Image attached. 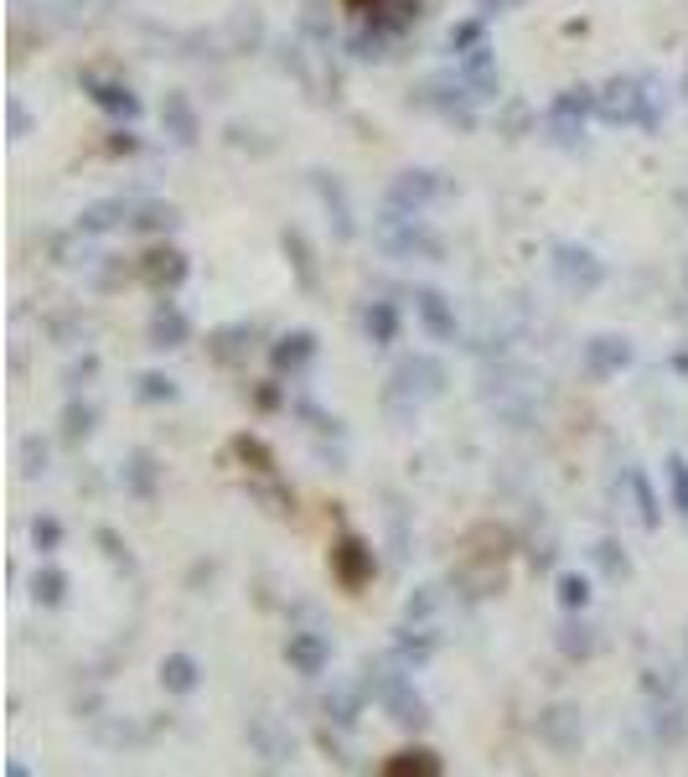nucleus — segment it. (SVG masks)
Instances as JSON below:
<instances>
[{
  "mask_svg": "<svg viewBox=\"0 0 688 777\" xmlns=\"http://www.w3.org/2000/svg\"><path fill=\"white\" fill-rule=\"evenodd\" d=\"M166 684H171V690H192V663H187V658H171V663H166Z\"/></svg>",
  "mask_w": 688,
  "mask_h": 777,
  "instance_id": "nucleus-1",
  "label": "nucleus"
},
{
  "mask_svg": "<svg viewBox=\"0 0 688 777\" xmlns=\"http://www.w3.org/2000/svg\"><path fill=\"white\" fill-rule=\"evenodd\" d=\"M565 601H570V607L574 601H585V586H580V580H565Z\"/></svg>",
  "mask_w": 688,
  "mask_h": 777,
  "instance_id": "nucleus-2",
  "label": "nucleus"
}]
</instances>
